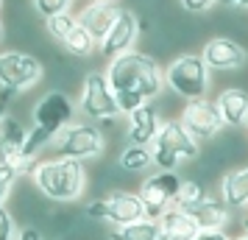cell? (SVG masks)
Returning a JSON list of instances; mask_svg holds the SVG:
<instances>
[{
  "label": "cell",
  "mask_w": 248,
  "mask_h": 240,
  "mask_svg": "<svg viewBox=\"0 0 248 240\" xmlns=\"http://www.w3.org/2000/svg\"><path fill=\"white\" fill-rule=\"evenodd\" d=\"M201 59L206 62L209 70H217V73H232V70H240L248 62L246 48L240 45L237 39H229V36H215L209 39L201 50Z\"/></svg>",
  "instance_id": "4fadbf2b"
},
{
  "label": "cell",
  "mask_w": 248,
  "mask_h": 240,
  "mask_svg": "<svg viewBox=\"0 0 248 240\" xmlns=\"http://www.w3.org/2000/svg\"><path fill=\"white\" fill-rule=\"evenodd\" d=\"M0 9H3V0H0Z\"/></svg>",
  "instance_id": "f35d334b"
},
{
  "label": "cell",
  "mask_w": 248,
  "mask_h": 240,
  "mask_svg": "<svg viewBox=\"0 0 248 240\" xmlns=\"http://www.w3.org/2000/svg\"><path fill=\"white\" fill-rule=\"evenodd\" d=\"M31 182L36 184V190L45 195L47 201L73 204L84 195L90 179H87V171H84V162L50 157V160H39L34 165Z\"/></svg>",
  "instance_id": "6da1fadb"
},
{
  "label": "cell",
  "mask_w": 248,
  "mask_h": 240,
  "mask_svg": "<svg viewBox=\"0 0 248 240\" xmlns=\"http://www.w3.org/2000/svg\"><path fill=\"white\" fill-rule=\"evenodd\" d=\"M76 25H78V14H73V12L56 14V17H47V20H45L47 34L53 36L56 42H64V39L73 34V28H76Z\"/></svg>",
  "instance_id": "cb8c5ba5"
},
{
  "label": "cell",
  "mask_w": 248,
  "mask_h": 240,
  "mask_svg": "<svg viewBox=\"0 0 248 240\" xmlns=\"http://www.w3.org/2000/svg\"><path fill=\"white\" fill-rule=\"evenodd\" d=\"M117 14H120V6L117 3H87L78 12V23L101 42L103 36L109 34V28L114 25Z\"/></svg>",
  "instance_id": "9a60e30c"
},
{
  "label": "cell",
  "mask_w": 248,
  "mask_h": 240,
  "mask_svg": "<svg viewBox=\"0 0 248 240\" xmlns=\"http://www.w3.org/2000/svg\"><path fill=\"white\" fill-rule=\"evenodd\" d=\"M109 235H112V240H159L162 238V224L154 218H142V221H134L128 226H117Z\"/></svg>",
  "instance_id": "44dd1931"
},
{
  "label": "cell",
  "mask_w": 248,
  "mask_h": 240,
  "mask_svg": "<svg viewBox=\"0 0 248 240\" xmlns=\"http://www.w3.org/2000/svg\"><path fill=\"white\" fill-rule=\"evenodd\" d=\"M50 151L59 160H101L106 151V134H103V128H98L95 123H87V120L70 123L50 143Z\"/></svg>",
  "instance_id": "3957f363"
},
{
  "label": "cell",
  "mask_w": 248,
  "mask_h": 240,
  "mask_svg": "<svg viewBox=\"0 0 248 240\" xmlns=\"http://www.w3.org/2000/svg\"><path fill=\"white\" fill-rule=\"evenodd\" d=\"M151 148L168 151V154H173L179 162H192V160L201 157V145H198V140L184 128L181 120H162V128H159L156 140L151 143Z\"/></svg>",
  "instance_id": "8fae6325"
},
{
  "label": "cell",
  "mask_w": 248,
  "mask_h": 240,
  "mask_svg": "<svg viewBox=\"0 0 248 240\" xmlns=\"http://www.w3.org/2000/svg\"><path fill=\"white\" fill-rule=\"evenodd\" d=\"M0 39H3V20H0Z\"/></svg>",
  "instance_id": "8d00e7d4"
},
{
  "label": "cell",
  "mask_w": 248,
  "mask_h": 240,
  "mask_svg": "<svg viewBox=\"0 0 248 240\" xmlns=\"http://www.w3.org/2000/svg\"><path fill=\"white\" fill-rule=\"evenodd\" d=\"M87 3H114V0H87Z\"/></svg>",
  "instance_id": "e575fe53"
},
{
  "label": "cell",
  "mask_w": 248,
  "mask_h": 240,
  "mask_svg": "<svg viewBox=\"0 0 248 240\" xmlns=\"http://www.w3.org/2000/svg\"><path fill=\"white\" fill-rule=\"evenodd\" d=\"M165 84L184 101H201L209 92V67L198 53H181L165 67Z\"/></svg>",
  "instance_id": "277c9868"
},
{
  "label": "cell",
  "mask_w": 248,
  "mask_h": 240,
  "mask_svg": "<svg viewBox=\"0 0 248 240\" xmlns=\"http://www.w3.org/2000/svg\"><path fill=\"white\" fill-rule=\"evenodd\" d=\"M73 114H76V106H73L67 92L50 90L34 103V126H42L59 134L62 128H67L73 123Z\"/></svg>",
  "instance_id": "30bf717a"
},
{
  "label": "cell",
  "mask_w": 248,
  "mask_h": 240,
  "mask_svg": "<svg viewBox=\"0 0 248 240\" xmlns=\"http://www.w3.org/2000/svg\"><path fill=\"white\" fill-rule=\"evenodd\" d=\"M234 240H248V235H240V238H234Z\"/></svg>",
  "instance_id": "d590c367"
},
{
  "label": "cell",
  "mask_w": 248,
  "mask_h": 240,
  "mask_svg": "<svg viewBox=\"0 0 248 240\" xmlns=\"http://www.w3.org/2000/svg\"><path fill=\"white\" fill-rule=\"evenodd\" d=\"M215 3H223V6H234V9H243V6H248V0H215Z\"/></svg>",
  "instance_id": "d6a6232c"
},
{
  "label": "cell",
  "mask_w": 248,
  "mask_h": 240,
  "mask_svg": "<svg viewBox=\"0 0 248 240\" xmlns=\"http://www.w3.org/2000/svg\"><path fill=\"white\" fill-rule=\"evenodd\" d=\"M117 165L123 168L125 173H142L154 165V154H151V145H137V143H128L120 157H117Z\"/></svg>",
  "instance_id": "7402d4cb"
},
{
  "label": "cell",
  "mask_w": 248,
  "mask_h": 240,
  "mask_svg": "<svg viewBox=\"0 0 248 240\" xmlns=\"http://www.w3.org/2000/svg\"><path fill=\"white\" fill-rule=\"evenodd\" d=\"M179 120L184 123V128H187L198 143H201V140H215L223 131V117H220L217 103L206 101V98H201V101H187L184 109H181Z\"/></svg>",
  "instance_id": "9c48e42d"
},
{
  "label": "cell",
  "mask_w": 248,
  "mask_h": 240,
  "mask_svg": "<svg viewBox=\"0 0 248 240\" xmlns=\"http://www.w3.org/2000/svg\"><path fill=\"white\" fill-rule=\"evenodd\" d=\"M220 198L226 201V207H234V209L248 207V168L226 173L220 182Z\"/></svg>",
  "instance_id": "d6986e66"
},
{
  "label": "cell",
  "mask_w": 248,
  "mask_h": 240,
  "mask_svg": "<svg viewBox=\"0 0 248 240\" xmlns=\"http://www.w3.org/2000/svg\"><path fill=\"white\" fill-rule=\"evenodd\" d=\"M243 229H246V235H248V221H246V226H243Z\"/></svg>",
  "instance_id": "74e56055"
},
{
  "label": "cell",
  "mask_w": 248,
  "mask_h": 240,
  "mask_svg": "<svg viewBox=\"0 0 248 240\" xmlns=\"http://www.w3.org/2000/svg\"><path fill=\"white\" fill-rule=\"evenodd\" d=\"M78 106H81V112L90 117V123H109V120H114L120 114L106 70H90L84 76Z\"/></svg>",
  "instance_id": "5b68a950"
},
{
  "label": "cell",
  "mask_w": 248,
  "mask_h": 240,
  "mask_svg": "<svg viewBox=\"0 0 248 240\" xmlns=\"http://www.w3.org/2000/svg\"><path fill=\"white\" fill-rule=\"evenodd\" d=\"M181 182H184V176H179V171H159L154 176H148L145 182L140 184V193H137L145 204V215L154 218V221L165 215L176 201Z\"/></svg>",
  "instance_id": "ba28073f"
},
{
  "label": "cell",
  "mask_w": 248,
  "mask_h": 240,
  "mask_svg": "<svg viewBox=\"0 0 248 240\" xmlns=\"http://www.w3.org/2000/svg\"><path fill=\"white\" fill-rule=\"evenodd\" d=\"M25 131L23 123L6 114L3 123H0V162H12L20 168V160H23V145H25Z\"/></svg>",
  "instance_id": "e0dca14e"
},
{
  "label": "cell",
  "mask_w": 248,
  "mask_h": 240,
  "mask_svg": "<svg viewBox=\"0 0 248 240\" xmlns=\"http://www.w3.org/2000/svg\"><path fill=\"white\" fill-rule=\"evenodd\" d=\"M128 117V140L137 143V145H151L154 140H156L159 128H162V114L154 103H145V106H140L134 109L131 114H125Z\"/></svg>",
  "instance_id": "5bb4252c"
},
{
  "label": "cell",
  "mask_w": 248,
  "mask_h": 240,
  "mask_svg": "<svg viewBox=\"0 0 248 240\" xmlns=\"http://www.w3.org/2000/svg\"><path fill=\"white\" fill-rule=\"evenodd\" d=\"M20 240H45L42 238V232H39V229H23V232H20Z\"/></svg>",
  "instance_id": "1f68e13d"
},
{
  "label": "cell",
  "mask_w": 248,
  "mask_h": 240,
  "mask_svg": "<svg viewBox=\"0 0 248 240\" xmlns=\"http://www.w3.org/2000/svg\"><path fill=\"white\" fill-rule=\"evenodd\" d=\"M84 212L95 221H106V224H114V226H128L134 221L148 218L142 198L137 193H128V190H112L106 195H98L87 204Z\"/></svg>",
  "instance_id": "8992f818"
},
{
  "label": "cell",
  "mask_w": 248,
  "mask_h": 240,
  "mask_svg": "<svg viewBox=\"0 0 248 240\" xmlns=\"http://www.w3.org/2000/svg\"><path fill=\"white\" fill-rule=\"evenodd\" d=\"M70 6H73V0H34V9L36 14H42V17H56V14H64L70 12Z\"/></svg>",
  "instance_id": "83f0119b"
},
{
  "label": "cell",
  "mask_w": 248,
  "mask_h": 240,
  "mask_svg": "<svg viewBox=\"0 0 248 240\" xmlns=\"http://www.w3.org/2000/svg\"><path fill=\"white\" fill-rule=\"evenodd\" d=\"M159 240H176V238H173V235H168V232H162V238H159Z\"/></svg>",
  "instance_id": "836d02e7"
},
{
  "label": "cell",
  "mask_w": 248,
  "mask_h": 240,
  "mask_svg": "<svg viewBox=\"0 0 248 240\" xmlns=\"http://www.w3.org/2000/svg\"><path fill=\"white\" fill-rule=\"evenodd\" d=\"M140 28H142L140 17H137L131 9H120L114 25L109 28V34L101 39V53L106 59H114V56H120V53L134 50V42H137V36H140Z\"/></svg>",
  "instance_id": "7c38bea8"
},
{
  "label": "cell",
  "mask_w": 248,
  "mask_h": 240,
  "mask_svg": "<svg viewBox=\"0 0 248 240\" xmlns=\"http://www.w3.org/2000/svg\"><path fill=\"white\" fill-rule=\"evenodd\" d=\"M14 226H17V221H14L12 209L9 207H0V240H12Z\"/></svg>",
  "instance_id": "f1b7e54d"
},
{
  "label": "cell",
  "mask_w": 248,
  "mask_h": 240,
  "mask_svg": "<svg viewBox=\"0 0 248 240\" xmlns=\"http://www.w3.org/2000/svg\"><path fill=\"white\" fill-rule=\"evenodd\" d=\"M159 224H162V232L173 235L176 240H192L198 232H201L198 224L192 221V215L187 212V209H181V207H170L168 212L159 218Z\"/></svg>",
  "instance_id": "ffe728a7"
},
{
  "label": "cell",
  "mask_w": 248,
  "mask_h": 240,
  "mask_svg": "<svg viewBox=\"0 0 248 240\" xmlns=\"http://www.w3.org/2000/svg\"><path fill=\"white\" fill-rule=\"evenodd\" d=\"M217 109L223 117V126L229 128H240L248 123V90L243 87H226L217 95Z\"/></svg>",
  "instance_id": "2e32d148"
},
{
  "label": "cell",
  "mask_w": 248,
  "mask_h": 240,
  "mask_svg": "<svg viewBox=\"0 0 248 240\" xmlns=\"http://www.w3.org/2000/svg\"><path fill=\"white\" fill-rule=\"evenodd\" d=\"M246 128H248V123H246Z\"/></svg>",
  "instance_id": "ab89813d"
},
{
  "label": "cell",
  "mask_w": 248,
  "mask_h": 240,
  "mask_svg": "<svg viewBox=\"0 0 248 240\" xmlns=\"http://www.w3.org/2000/svg\"><path fill=\"white\" fill-rule=\"evenodd\" d=\"M192 215V221L198 224V229H223L229 224V207H226L223 198H212L206 195L203 201L192 207H184Z\"/></svg>",
  "instance_id": "ac0fdd59"
},
{
  "label": "cell",
  "mask_w": 248,
  "mask_h": 240,
  "mask_svg": "<svg viewBox=\"0 0 248 240\" xmlns=\"http://www.w3.org/2000/svg\"><path fill=\"white\" fill-rule=\"evenodd\" d=\"M206 187H203L201 182H195V179H184L179 187V193H176V201H173V207H192V204H198V201H203L206 198Z\"/></svg>",
  "instance_id": "d4e9b609"
},
{
  "label": "cell",
  "mask_w": 248,
  "mask_h": 240,
  "mask_svg": "<svg viewBox=\"0 0 248 240\" xmlns=\"http://www.w3.org/2000/svg\"><path fill=\"white\" fill-rule=\"evenodd\" d=\"M20 176H23V173H20L17 165H12V162H0V207L6 204V198L12 195L14 184H17Z\"/></svg>",
  "instance_id": "484cf974"
},
{
  "label": "cell",
  "mask_w": 248,
  "mask_h": 240,
  "mask_svg": "<svg viewBox=\"0 0 248 240\" xmlns=\"http://www.w3.org/2000/svg\"><path fill=\"white\" fill-rule=\"evenodd\" d=\"M45 76V64L25 50H3L0 53V87L6 92H25L36 87Z\"/></svg>",
  "instance_id": "52a82bcc"
},
{
  "label": "cell",
  "mask_w": 248,
  "mask_h": 240,
  "mask_svg": "<svg viewBox=\"0 0 248 240\" xmlns=\"http://www.w3.org/2000/svg\"><path fill=\"white\" fill-rule=\"evenodd\" d=\"M215 0H181V6H184V12L190 14H201V12H209L212 9Z\"/></svg>",
  "instance_id": "f546056e"
},
{
  "label": "cell",
  "mask_w": 248,
  "mask_h": 240,
  "mask_svg": "<svg viewBox=\"0 0 248 240\" xmlns=\"http://www.w3.org/2000/svg\"><path fill=\"white\" fill-rule=\"evenodd\" d=\"M62 45H64V50H67L70 56L87 59V56H92V53L101 48V42H98V39H95V36H92L90 31H87V28L78 23L76 28H73V34H70L67 39L62 42Z\"/></svg>",
  "instance_id": "603a6c76"
},
{
  "label": "cell",
  "mask_w": 248,
  "mask_h": 240,
  "mask_svg": "<svg viewBox=\"0 0 248 240\" xmlns=\"http://www.w3.org/2000/svg\"><path fill=\"white\" fill-rule=\"evenodd\" d=\"M114 101H117V109H120V114H131L134 109L145 106L148 98H145V95H140V92L120 90V92H114Z\"/></svg>",
  "instance_id": "4316f807"
},
{
  "label": "cell",
  "mask_w": 248,
  "mask_h": 240,
  "mask_svg": "<svg viewBox=\"0 0 248 240\" xmlns=\"http://www.w3.org/2000/svg\"><path fill=\"white\" fill-rule=\"evenodd\" d=\"M106 76H109V84H112L114 92H140L148 101L159 98L162 87H165V70L156 64V59L145 56L140 50H128V53L109 59Z\"/></svg>",
  "instance_id": "7a4b0ae2"
},
{
  "label": "cell",
  "mask_w": 248,
  "mask_h": 240,
  "mask_svg": "<svg viewBox=\"0 0 248 240\" xmlns=\"http://www.w3.org/2000/svg\"><path fill=\"white\" fill-rule=\"evenodd\" d=\"M192 240H234V238H229L226 229H201Z\"/></svg>",
  "instance_id": "4dcf8cb0"
}]
</instances>
